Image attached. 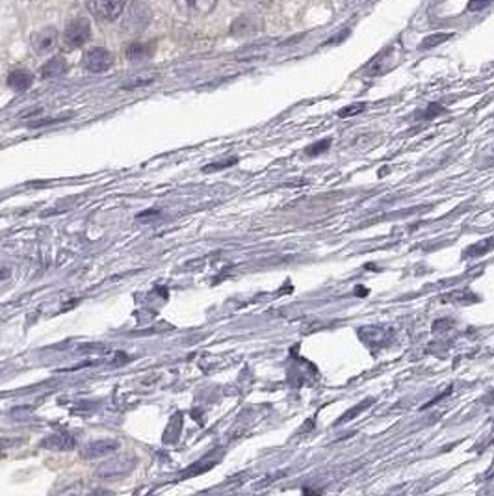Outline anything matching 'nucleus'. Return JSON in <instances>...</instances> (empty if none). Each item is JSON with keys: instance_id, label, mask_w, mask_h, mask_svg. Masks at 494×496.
Listing matches in <instances>:
<instances>
[{"instance_id": "obj_13", "label": "nucleus", "mask_w": 494, "mask_h": 496, "mask_svg": "<svg viewBox=\"0 0 494 496\" xmlns=\"http://www.w3.org/2000/svg\"><path fill=\"white\" fill-rule=\"evenodd\" d=\"M152 52H155L152 43H130L125 50V56L130 62H143V60L151 58Z\"/></svg>"}, {"instance_id": "obj_4", "label": "nucleus", "mask_w": 494, "mask_h": 496, "mask_svg": "<svg viewBox=\"0 0 494 496\" xmlns=\"http://www.w3.org/2000/svg\"><path fill=\"white\" fill-rule=\"evenodd\" d=\"M30 45H32L35 55H49V52H52V50L56 49V45H58V30L54 28V26L40 28L38 32L32 34Z\"/></svg>"}, {"instance_id": "obj_3", "label": "nucleus", "mask_w": 494, "mask_h": 496, "mask_svg": "<svg viewBox=\"0 0 494 496\" xmlns=\"http://www.w3.org/2000/svg\"><path fill=\"white\" fill-rule=\"evenodd\" d=\"M89 13L101 23H112L123 15L127 8V0H86Z\"/></svg>"}, {"instance_id": "obj_18", "label": "nucleus", "mask_w": 494, "mask_h": 496, "mask_svg": "<svg viewBox=\"0 0 494 496\" xmlns=\"http://www.w3.org/2000/svg\"><path fill=\"white\" fill-rule=\"evenodd\" d=\"M364 108H366V104L364 103L352 104V106H347V108L340 110V112H338V115H340V118H352V115H355V113H361Z\"/></svg>"}, {"instance_id": "obj_1", "label": "nucleus", "mask_w": 494, "mask_h": 496, "mask_svg": "<svg viewBox=\"0 0 494 496\" xmlns=\"http://www.w3.org/2000/svg\"><path fill=\"white\" fill-rule=\"evenodd\" d=\"M151 17H152L151 8H149L145 2H142V0H134L133 4L127 8L125 15H123V21H121L123 32L128 35L142 34L143 30L151 25Z\"/></svg>"}, {"instance_id": "obj_8", "label": "nucleus", "mask_w": 494, "mask_h": 496, "mask_svg": "<svg viewBox=\"0 0 494 496\" xmlns=\"http://www.w3.org/2000/svg\"><path fill=\"white\" fill-rule=\"evenodd\" d=\"M119 441L116 439H99V441L89 442L88 446L84 448L82 457L84 459H99V457L110 456V453L118 452L119 450Z\"/></svg>"}, {"instance_id": "obj_15", "label": "nucleus", "mask_w": 494, "mask_h": 496, "mask_svg": "<svg viewBox=\"0 0 494 496\" xmlns=\"http://www.w3.org/2000/svg\"><path fill=\"white\" fill-rule=\"evenodd\" d=\"M490 249H494V236L493 238H487L483 242H478L474 246H470L468 249L463 253V259H480L485 253H489Z\"/></svg>"}, {"instance_id": "obj_17", "label": "nucleus", "mask_w": 494, "mask_h": 496, "mask_svg": "<svg viewBox=\"0 0 494 496\" xmlns=\"http://www.w3.org/2000/svg\"><path fill=\"white\" fill-rule=\"evenodd\" d=\"M329 147H331V140L325 138V140H322V142L308 145V147L305 149V154H308V157H316V154H322V152L327 151Z\"/></svg>"}, {"instance_id": "obj_20", "label": "nucleus", "mask_w": 494, "mask_h": 496, "mask_svg": "<svg viewBox=\"0 0 494 496\" xmlns=\"http://www.w3.org/2000/svg\"><path fill=\"white\" fill-rule=\"evenodd\" d=\"M494 0H470L468 2V11H481L485 10L487 6L493 4Z\"/></svg>"}, {"instance_id": "obj_2", "label": "nucleus", "mask_w": 494, "mask_h": 496, "mask_svg": "<svg viewBox=\"0 0 494 496\" xmlns=\"http://www.w3.org/2000/svg\"><path fill=\"white\" fill-rule=\"evenodd\" d=\"M91 38V25L88 17H74L64 30V45L67 49H80Z\"/></svg>"}, {"instance_id": "obj_22", "label": "nucleus", "mask_w": 494, "mask_h": 496, "mask_svg": "<svg viewBox=\"0 0 494 496\" xmlns=\"http://www.w3.org/2000/svg\"><path fill=\"white\" fill-rule=\"evenodd\" d=\"M149 218H158V212H157V210L142 212V214H140V216H137V220H149Z\"/></svg>"}, {"instance_id": "obj_23", "label": "nucleus", "mask_w": 494, "mask_h": 496, "mask_svg": "<svg viewBox=\"0 0 494 496\" xmlns=\"http://www.w3.org/2000/svg\"><path fill=\"white\" fill-rule=\"evenodd\" d=\"M8 277V270H0V279H6Z\"/></svg>"}, {"instance_id": "obj_21", "label": "nucleus", "mask_w": 494, "mask_h": 496, "mask_svg": "<svg viewBox=\"0 0 494 496\" xmlns=\"http://www.w3.org/2000/svg\"><path fill=\"white\" fill-rule=\"evenodd\" d=\"M439 113H444V108H442L441 104H430V106H427V112L422 113V118L431 119L435 118V115H439Z\"/></svg>"}, {"instance_id": "obj_7", "label": "nucleus", "mask_w": 494, "mask_h": 496, "mask_svg": "<svg viewBox=\"0 0 494 496\" xmlns=\"http://www.w3.org/2000/svg\"><path fill=\"white\" fill-rule=\"evenodd\" d=\"M133 457H119V459H113L110 463H104L103 467L97 470L99 478H104V480H113V478L125 476L127 472L133 470Z\"/></svg>"}, {"instance_id": "obj_11", "label": "nucleus", "mask_w": 494, "mask_h": 496, "mask_svg": "<svg viewBox=\"0 0 494 496\" xmlns=\"http://www.w3.org/2000/svg\"><path fill=\"white\" fill-rule=\"evenodd\" d=\"M67 73V62L62 56H54L41 65L40 74L43 79H60Z\"/></svg>"}, {"instance_id": "obj_6", "label": "nucleus", "mask_w": 494, "mask_h": 496, "mask_svg": "<svg viewBox=\"0 0 494 496\" xmlns=\"http://www.w3.org/2000/svg\"><path fill=\"white\" fill-rule=\"evenodd\" d=\"M113 64V56L108 52L103 47H95V49L88 50L84 56V67L89 73H106Z\"/></svg>"}, {"instance_id": "obj_12", "label": "nucleus", "mask_w": 494, "mask_h": 496, "mask_svg": "<svg viewBox=\"0 0 494 496\" xmlns=\"http://www.w3.org/2000/svg\"><path fill=\"white\" fill-rule=\"evenodd\" d=\"M34 82V74L26 69H15L8 74V86L13 91H25Z\"/></svg>"}, {"instance_id": "obj_16", "label": "nucleus", "mask_w": 494, "mask_h": 496, "mask_svg": "<svg viewBox=\"0 0 494 496\" xmlns=\"http://www.w3.org/2000/svg\"><path fill=\"white\" fill-rule=\"evenodd\" d=\"M451 38V34H444V32H439V34H431L427 35L426 40L420 43V49L422 50H430L433 49V47H437V45L444 43V41H448Z\"/></svg>"}, {"instance_id": "obj_19", "label": "nucleus", "mask_w": 494, "mask_h": 496, "mask_svg": "<svg viewBox=\"0 0 494 496\" xmlns=\"http://www.w3.org/2000/svg\"><path fill=\"white\" fill-rule=\"evenodd\" d=\"M370 403H372V400H366V402H364V403H361V405H357V407H355V409H352L349 413H346L342 418H340V420H338V424L347 422L349 418H353V417H355V415H359V413H361V411H364V409H366V405H370Z\"/></svg>"}, {"instance_id": "obj_5", "label": "nucleus", "mask_w": 494, "mask_h": 496, "mask_svg": "<svg viewBox=\"0 0 494 496\" xmlns=\"http://www.w3.org/2000/svg\"><path fill=\"white\" fill-rule=\"evenodd\" d=\"M262 30V19L254 13H244L236 17L230 25V35L235 38H251Z\"/></svg>"}, {"instance_id": "obj_14", "label": "nucleus", "mask_w": 494, "mask_h": 496, "mask_svg": "<svg viewBox=\"0 0 494 496\" xmlns=\"http://www.w3.org/2000/svg\"><path fill=\"white\" fill-rule=\"evenodd\" d=\"M441 301H444V303L470 305V303H478L480 298H478L474 292H470V290H455V292H451V294L444 295Z\"/></svg>"}, {"instance_id": "obj_9", "label": "nucleus", "mask_w": 494, "mask_h": 496, "mask_svg": "<svg viewBox=\"0 0 494 496\" xmlns=\"http://www.w3.org/2000/svg\"><path fill=\"white\" fill-rule=\"evenodd\" d=\"M176 8L186 15H208L218 6V0H175Z\"/></svg>"}, {"instance_id": "obj_10", "label": "nucleus", "mask_w": 494, "mask_h": 496, "mask_svg": "<svg viewBox=\"0 0 494 496\" xmlns=\"http://www.w3.org/2000/svg\"><path fill=\"white\" fill-rule=\"evenodd\" d=\"M40 446L45 450H50V452H69L77 446V441H74L71 435H65V433H54L49 435L47 439L40 442Z\"/></svg>"}]
</instances>
